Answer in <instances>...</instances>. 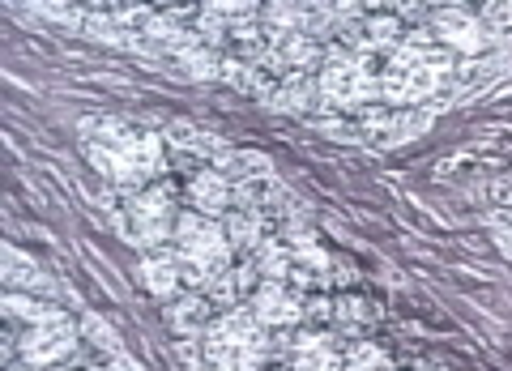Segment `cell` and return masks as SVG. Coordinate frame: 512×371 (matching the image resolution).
I'll return each mask as SVG.
<instances>
[{
    "label": "cell",
    "instance_id": "cell-1",
    "mask_svg": "<svg viewBox=\"0 0 512 371\" xmlns=\"http://www.w3.org/2000/svg\"><path fill=\"white\" fill-rule=\"evenodd\" d=\"M90 163L99 167L111 184H120L124 192H141L163 180L167 158H163V137L154 133H133L124 124H103L99 141L86 145Z\"/></svg>",
    "mask_w": 512,
    "mask_h": 371
},
{
    "label": "cell",
    "instance_id": "cell-2",
    "mask_svg": "<svg viewBox=\"0 0 512 371\" xmlns=\"http://www.w3.org/2000/svg\"><path fill=\"white\" fill-rule=\"evenodd\" d=\"M274 363V333L252 316V308L218 312L201 333V367L210 371H265Z\"/></svg>",
    "mask_w": 512,
    "mask_h": 371
},
{
    "label": "cell",
    "instance_id": "cell-3",
    "mask_svg": "<svg viewBox=\"0 0 512 371\" xmlns=\"http://www.w3.org/2000/svg\"><path fill=\"white\" fill-rule=\"evenodd\" d=\"M167 248L175 256V265H180L188 290H210V282H218L222 273L235 265V248L227 239L222 218H205L197 209H192V214H180Z\"/></svg>",
    "mask_w": 512,
    "mask_h": 371
},
{
    "label": "cell",
    "instance_id": "cell-4",
    "mask_svg": "<svg viewBox=\"0 0 512 371\" xmlns=\"http://www.w3.org/2000/svg\"><path fill=\"white\" fill-rule=\"evenodd\" d=\"M453 73V52L440 43H406L384 60L380 69V99L393 107H414L440 94V86Z\"/></svg>",
    "mask_w": 512,
    "mask_h": 371
},
{
    "label": "cell",
    "instance_id": "cell-5",
    "mask_svg": "<svg viewBox=\"0 0 512 371\" xmlns=\"http://www.w3.org/2000/svg\"><path fill=\"white\" fill-rule=\"evenodd\" d=\"M316 86H320V99H325L329 107H342V111L380 99V73L363 56L342 52V47L329 52L325 69L316 73Z\"/></svg>",
    "mask_w": 512,
    "mask_h": 371
},
{
    "label": "cell",
    "instance_id": "cell-6",
    "mask_svg": "<svg viewBox=\"0 0 512 371\" xmlns=\"http://www.w3.org/2000/svg\"><path fill=\"white\" fill-rule=\"evenodd\" d=\"M175 222H180V214H175V188L167 180H158L141 192H128V231H133L128 239L137 248L146 252L167 248L175 235Z\"/></svg>",
    "mask_w": 512,
    "mask_h": 371
},
{
    "label": "cell",
    "instance_id": "cell-7",
    "mask_svg": "<svg viewBox=\"0 0 512 371\" xmlns=\"http://www.w3.org/2000/svg\"><path fill=\"white\" fill-rule=\"evenodd\" d=\"M82 342V329L73 325L60 308L52 316L35 320L30 329H18V354L30 371H56L60 363H69Z\"/></svg>",
    "mask_w": 512,
    "mask_h": 371
},
{
    "label": "cell",
    "instance_id": "cell-8",
    "mask_svg": "<svg viewBox=\"0 0 512 371\" xmlns=\"http://www.w3.org/2000/svg\"><path fill=\"white\" fill-rule=\"evenodd\" d=\"M431 35H436L440 47H448V52L457 56H478L491 47V30L487 22L478 18V13L461 9V5H444V9H431Z\"/></svg>",
    "mask_w": 512,
    "mask_h": 371
},
{
    "label": "cell",
    "instance_id": "cell-9",
    "mask_svg": "<svg viewBox=\"0 0 512 371\" xmlns=\"http://www.w3.org/2000/svg\"><path fill=\"white\" fill-rule=\"evenodd\" d=\"M248 308L269 333H291L303 320V295L291 290L286 282H261L256 295L248 299Z\"/></svg>",
    "mask_w": 512,
    "mask_h": 371
},
{
    "label": "cell",
    "instance_id": "cell-10",
    "mask_svg": "<svg viewBox=\"0 0 512 371\" xmlns=\"http://www.w3.org/2000/svg\"><path fill=\"white\" fill-rule=\"evenodd\" d=\"M286 367L291 371H342L346 346L320 329H303L291 337V359H286Z\"/></svg>",
    "mask_w": 512,
    "mask_h": 371
},
{
    "label": "cell",
    "instance_id": "cell-11",
    "mask_svg": "<svg viewBox=\"0 0 512 371\" xmlns=\"http://www.w3.org/2000/svg\"><path fill=\"white\" fill-rule=\"evenodd\" d=\"M137 282H141V290H150L154 299H163V303H171V299H180L184 295V273H180V265H175V256H171V248H158V252H150L146 261L137 265Z\"/></svg>",
    "mask_w": 512,
    "mask_h": 371
},
{
    "label": "cell",
    "instance_id": "cell-12",
    "mask_svg": "<svg viewBox=\"0 0 512 371\" xmlns=\"http://www.w3.org/2000/svg\"><path fill=\"white\" fill-rule=\"evenodd\" d=\"M231 192H235V184L222 171H192V180H188V201L205 218H227L235 209Z\"/></svg>",
    "mask_w": 512,
    "mask_h": 371
},
{
    "label": "cell",
    "instance_id": "cell-13",
    "mask_svg": "<svg viewBox=\"0 0 512 371\" xmlns=\"http://www.w3.org/2000/svg\"><path fill=\"white\" fill-rule=\"evenodd\" d=\"M167 325L175 337H201L214 325V303L201 295V290H184L180 299L167 303Z\"/></svg>",
    "mask_w": 512,
    "mask_h": 371
},
{
    "label": "cell",
    "instance_id": "cell-14",
    "mask_svg": "<svg viewBox=\"0 0 512 371\" xmlns=\"http://www.w3.org/2000/svg\"><path fill=\"white\" fill-rule=\"evenodd\" d=\"M5 286L9 290H22V295H52V278L39 269V261L35 256H26V252H18V248H5Z\"/></svg>",
    "mask_w": 512,
    "mask_h": 371
},
{
    "label": "cell",
    "instance_id": "cell-15",
    "mask_svg": "<svg viewBox=\"0 0 512 371\" xmlns=\"http://www.w3.org/2000/svg\"><path fill=\"white\" fill-rule=\"evenodd\" d=\"M278 56H282V64H286V73H303V77L320 73V69H325V60H329L325 43L308 39V35H286V39L278 43Z\"/></svg>",
    "mask_w": 512,
    "mask_h": 371
},
{
    "label": "cell",
    "instance_id": "cell-16",
    "mask_svg": "<svg viewBox=\"0 0 512 371\" xmlns=\"http://www.w3.org/2000/svg\"><path fill=\"white\" fill-rule=\"evenodd\" d=\"M222 227H227L235 256H252L269 239L265 235V214H256V209H231V214L222 218Z\"/></svg>",
    "mask_w": 512,
    "mask_h": 371
},
{
    "label": "cell",
    "instance_id": "cell-17",
    "mask_svg": "<svg viewBox=\"0 0 512 371\" xmlns=\"http://www.w3.org/2000/svg\"><path fill=\"white\" fill-rule=\"evenodd\" d=\"M316 99H320V86L303 73H286L282 82L269 90V107L274 111H312Z\"/></svg>",
    "mask_w": 512,
    "mask_h": 371
},
{
    "label": "cell",
    "instance_id": "cell-18",
    "mask_svg": "<svg viewBox=\"0 0 512 371\" xmlns=\"http://www.w3.org/2000/svg\"><path fill=\"white\" fill-rule=\"evenodd\" d=\"M252 265H256V273H261V282H291L295 252H291V244H282V239L269 235L265 244L252 252Z\"/></svg>",
    "mask_w": 512,
    "mask_h": 371
},
{
    "label": "cell",
    "instance_id": "cell-19",
    "mask_svg": "<svg viewBox=\"0 0 512 371\" xmlns=\"http://www.w3.org/2000/svg\"><path fill=\"white\" fill-rule=\"evenodd\" d=\"M52 312H56L52 303H43L35 295H22V290H9V299H5V316H9V325H18V329H30L35 320L52 316Z\"/></svg>",
    "mask_w": 512,
    "mask_h": 371
},
{
    "label": "cell",
    "instance_id": "cell-20",
    "mask_svg": "<svg viewBox=\"0 0 512 371\" xmlns=\"http://www.w3.org/2000/svg\"><path fill=\"white\" fill-rule=\"evenodd\" d=\"M342 371H393V363H389V354H384L376 342H350Z\"/></svg>",
    "mask_w": 512,
    "mask_h": 371
},
{
    "label": "cell",
    "instance_id": "cell-21",
    "mask_svg": "<svg viewBox=\"0 0 512 371\" xmlns=\"http://www.w3.org/2000/svg\"><path fill=\"white\" fill-rule=\"evenodd\" d=\"M82 329L90 333V342H94V346H107L111 354H116V333H111V325H103V320H94V316H90Z\"/></svg>",
    "mask_w": 512,
    "mask_h": 371
},
{
    "label": "cell",
    "instance_id": "cell-22",
    "mask_svg": "<svg viewBox=\"0 0 512 371\" xmlns=\"http://www.w3.org/2000/svg\"><path fill=\"white\" fill-rule=\"evenodd\" d=\"M338 316V308H329V299H303V320H316V325H325V320Z\"/></svg>",
    "mask_w": 512,
    "mask_h": 371
},
{
    "label": "cell",
    "instance_id": "cell-23",
    "mask_svg": "<svg viewBox=\"0 0 512 371\" xmlns=\"http://www.w3.org/2000/svg\"><path fill=\"white\" fill-rule=\"evenodd\" d=\"M9 371H30V367L26 363H9Z\"/></svg>",
    "mask_w": 512,
    "mask_h": 371
},
{
    "label": "cell",
    "instance_id": "cell-24",
    "mask_svg": "<svg viewBox=\"0 0 512 371\" xmlns=\"http://www.w3.org/2000/svg\"><path fill=\"white\" fill-rule=\"evenodd\" d=\"M265 371H291V367H278V363H274V367H265Z\"/></svg>",
    "mask_w": 512,
    "mask_h": 371
}]
</instances>
